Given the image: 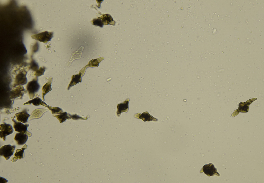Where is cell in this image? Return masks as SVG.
<instances>
[{
	"instance_id": "cell-15",
	"label": "cell",
	"mask_w": 264,
	"mask_h": 183,
	"mask_svg": "<svg viewBox=\"0 0 264 183\" xmlns=\"http://www.w3.org/2000/svg\"><path fill=\"white\" fill-rule=\"evenodd\" d=\"M52 79V77H50L49 78L47 82L42 87V98L43 99L44 101L45 100V96L52 90L51 86Z\"/></svg>"
},
{
	"instance_id": "cell-17",
	"label": "cell",
	"mask_w": 264,
	"mask_h": 183,
	"mask_svg": "<svg viewBox=\"0 0 264 183\" xmlns=\"http://www.w3.org/2000/svg\"><path fill=\"white\" fill-rule=\"evenodd\" d=\"M46 109H38L35 110L33 112L29 120L35 118H39L41 117L43 114L47 111Z\"/></svg>"
},
{
	"instance_id": "cell-25",
	"label": "cell",
	"mask_w": 264,
	"mask_h": 183,
	"mask_svg": "<svg viewBox=\"0 0 264 183\" xmlns=\"http://www.w3.org/2000/svg\"><path fill=\"white\" fill-rule=\"evenodd\" d=\"M45 70V68L44 67H41L36 71L35 74L37 76H39L43 75Z\"/></svg>"
},
{
	"instance_id": "cell-6",
	"label": "cell",
	"mask_w": 264,
	"mask_h": 183,
	"mask_svg": "<svg viewBox=\"0 0 264 183\" xmlns=\"http://www.w3.org/2000/svg\"><path fill=\"white\" fill-rule=\"evenodd\" d=\"M12 121L14 122L13 127L15 131L25 133L30 137L31 136L32 133L27 130V128L29 126V124H24L21 122L16 121L14 118L12 119Z\"/></svg>"
},
{
	"instance_id": "cell-3",
	"label": "cell",
	"mask_w": 264,
	"mask_h": 183,
	"mask_svg": "<svg viewBox=\"0 0 264 183\" xmlns=\"http://www.w3.org/2000/svg\"><path fill=\"white\" fill-rule=\"evenodd\" d=\"M15 147V145L10 144L3 146L0 149V156H3L6 160L9 159L13 155Z\"/></svg>"
},
{
	"instance_id": "cell-5",
	"label": "cell",
	"mask_w": 264,
	"mask_h": 183,
	"mask_svg": "<svg viewBox=\"0 0 264 183\" xmlns=\"http://www.w3.org/2000/svg\"><path fill=\"white\" fill-rule=\"evenodd\" d=\"M13 132V129L11 125L5 123L0 125V137L3 139L4 141L6 140L7 136L12 134Z\"/></svg>"
},
{
	"instance_id": "cell-21",
	"label": "cell",
	"mask_w": 264,
	"mask_h": 183,
	"mask_svg": "<svg viewBox=\"0 0 264 183\" xmlns=\"http://www.w3.org/2000/svg\"><path fill=\"white\" fill-rule=\"evenodd\" d=\"M44 102L40 98L36 97L24 104L23 105H29L32 104L35 106H39L42 105Z\"/></svg>"
},
{
	"instance_id": "cell-16",
	"label": "cell",
	"mask_w": 264,
	"mask_h": 183,
	"mask_svg": "<svg viewBox=\"0 0 264 183\" xmlns=\"http://www.w3.org/2000/svg\"><path fill=\"white\" fill-rule=\"evenodd\" d=\"M100 18L101 19L103 25H108L109 24L113 25H115V21L113 20L112 17L109 14H103L102 16L100 17Z\"/></svg>"
},
{
	"instance_id": "cell-10",
	"label": "cell",
	"mask_w": 264,
	"mask_h": 183,
	"mask_svg": "<svg viewBox=\"0 0 264 183\" xmlns=\"http://www.w3.org/2000/svg\"><path fill=\"white\" fill-rule=\"evenodd\" d=\"M134 117L136 118L141 119L144 122L157 120L156 119L151 115L147 111L143 112L142 114L138 113L135 114Z\"/></svg>"
},
{
	"instance_id": "cell-13",
	"label": "cell",
	"mask_w": 264,
	"mask_h": 183,
	"mask_svg": "<svg viewBox=\"0 0 264 183\" xmlns=\"http://www.w3.org/2000/svg\"><path fill=\"white\" fill-rule=\"evenodd\" d=\"M27 147V145L25 144L22 148L17 149L14 154V157L12 158V162H15L18 159L23 158L24 157V150L26 149Z\"/></svg>"
},
{
	"instance_id": "cell-1",
	"label": "cell",
	"mask_w": 264,
	"mask_h": 183,
	"mask_svg": "<svg viewBox=\"0 0 264 183\" xmlns=\"http://www.w3.org/2000/svg\"><path fill=\"white\" fill-rule=\"evenodd\" d=\"M37 80V77H36L32 80L29 82L27 85V90L30 99L33 98L35 93L37 92L40 88V85L38 83Z\"/></svg>"
},
{
	"instance_id": "cell-26",
	"label": "cell",
	"mask_w": 264,
	"mask_h": 183,
	"mask_svg": "<svg viewBox=\"0 0 264 183\" xmlns=\"http://www.w3.org/2000/svg\"><path fill=\"white\" fill-rule=\"evenodd\" d=\"M31 67L32 69L34 71H36L38 69V65L36 63H32Z\"/></svg>"
},
{
	"instance_id": "cell-11",
	"label": "cell",
	"mask_w": 264,
	"mask_h": 183,
	"mask_svg": "<svg viewBox=\"0 0 264 183\" xmlns=\"http://www.w3.org/2000/svg\"><path fill=\"white\" fill-rule=\"evenodd\" d=\"M84 48V47L82 46L77 51L72 53L70 59L67 65V66L69 67L71 64L75 60L79 59L81 58L82 56V52Z\"/></svg>"
},
{
	"instance_id": "cell-23",
	"label": "cell",
	"mask_w": 264,
	"mask_h": 183,
	"mask_svg": "<svg viewBox=\"0 0 264 183\" xmlns=\"http://www.w3.org/2000/svg\"><path fill=\"white\" fill-rule=\"evenodd\" d=\"M67 114V112H64L57 115H54V116L59 120L60 123H62L65 121L66 119L69 118Z\"/></svg>"
},
{
	"instance_id": "cell-20",
	"label": "cell",
	"mask_w": 264,
	"mask_h": 183,
	"mask_svg": "<svg viewBox=\"0 0 264 183\" xmlns=\"http://www.w3.org/2000/svg\"><path fill=\"white\" fill-rule=\"evenodd\" d=\"M104 59L103 57H100L95 59H93L90 61L89 63L85 66L84 68H87L88 67H97L101 61Z\"/></svg>"
},
{
	"instance_id": "cell-8",
	"label": "cell",
	"mask_w": 264,
	"mask_h": 183,
	"mask_svg": "<svg viewBox=\"0 0 264 183\" xmlns=\"http://www.w3.org/2000/svg\"><path fill=\"white\" fill-rule=\"evenodd\" d=\"M202 170V171L208 176H212L215 174L219 176L220 175L217 172L216 168L215 167L213 164L211 163L204 165Z\"/></svg>"
},
{
	"instance_id": "cell-14",
	"label": "cell",
	"mask_w": 264,
	"mask_h": 183,
	"mask_svg": "<svg viewBox=\"0 0 264 183\" xmlns=\"http://www.w3.org/2000/svg\"><path fill=\"white\" fill-rule=\"evenodd\" d=\"M17 119L19 121L24 123L27 122V120L30 116L26 110L18 113L15 114Z\"/></svg>"
},
{
	"instance_id": "cell-4",
	"label": "cell",
	"mask_w": 264,
	"mask_h": 183,
	"mask_svg": "<svg viewBox=\"0 0 264 183\" xmlns=\"http://www.w3.org/2000/svg\"><path fill=\"white\" fill-rule=\"evenodd\" d=\"M27 91L21 85L13 88L10 92L9 98L10 99L18 98H21Z\"/></svg>"
},
{
	"instance_id": "cell-18",
	"label": "cell",
	"mask_w": 264,
	"mask_h": 183,
	"mask_svg": "<svg viewBox=\"0 0 264 183\" xmlns=\"http://www.w3.org/2000/svg\"><path fill=\"white\" fill-rule=\"evenodd\" d=\"M249 100H248L246 102H242L239 104V107L237 110L242 113L248 112L249 110V105L253 102L251 101H249Z\"/></svg>"
},
{
	"instance_id": "cell-7",
	"label": "cell",
	"mask_w": 264,
	"mask_h": 183,
	"mask_svg": "<svg viewBox=\"0 0 264 183\" xmlns=\"http://www.w3.org/2000/svg\"><path fill=\"white\" fill-rule=\"evenodd\" d=\"M27 72L24 70L20 71L16 75L14 81V82L13 85V88L16 86L26 84L27 79L26 77Z\"/></svg>"
},
{
	"instance_id": "cell-19",
	"label": "cell",
	"mask_w": 264,
	"mask_h": 183,
	"mask_svg": "<svg viewBox=\"0 0 264 183\" xmlns=\"http://www.w3.org/2000/svg\"><path fill=\"white\" fill-rule=\"evenodd\" d=\"M81 74L80 73L79 74L73 75L72 77V80L68 87L69 90L70 87L74 85L79 82H81L82 81Z\"/></svg>"
},
{
	"instance_id": "cell-2",
	"label": "cell",
	"mask_w": 264,
	"mask_h": 183,
	"mask_svg": "<svg viewBox=\"0 0 264 183\" xmlns=\"http://www.w3.org/2000/svg\"><path fill=\"white\" fill-rule=\"evenodd\" d=\"M53 32L45 31L33 35L31 37L33 39L47 43L53 37Z\"/></svg>"
},
{
	"instance_id": "cell-24",
	"label": "cell",
	"mask_w": 264,
	"mask_h": 183,
	"mask_svg": "<svg viewBox=\"0 0 264 183\" xmlns=\"http://www.w3.org/2000/svg\"><path fill=\"white\" fill-rule=\"evenodd\" d=\"M92 23L94 25L96 26H98L101 27H103V25L100 17L93 19L92 21Z\"/></svg>"
},
{
	"instance_id": "cell-27",
	"label": "cell",
	"mask_w": 264,
	"mask_h": 183,
	"mask_svg": "<svg viewBox=\"0 0 264 183\" xmlns=\"http://www.w3.org/2000/svg\"><path fill=\"white\" fill-rule=\"evenodd\" d=\"M69 115L70 116V117H71L72 118H73V119H74V118L75 119H76L80 118L81 119V118H82V117H81L78 116L77 115H76H76Z\"/></svg>"
},
{
	"instance_id": "cell-9",
	"label": "cell",
	"mask_w": 264,
	"mask_h": 183,
	"mask_svg": "<svg viewBox=\"0 0 264 183\" xmlns=\"http://www.w3.org/2000/svg\"><path fill=\"white\" fill-rule=\"evenodd\" d=\"M130 100L129 98L127 99L122 103L118 104L117 105V115L119 116L122 113L127 112L129 109V103Z\"/></svg>"
},
{
	"instance_id": "cell-22",
	"label": "cell",
	"mask_w": 264,
	"mask_h": 183,
	"mask_svg": "<svg viewBox=\"0 0 264 183\" xmlns=\"http://www.w3.org/2000/svg\"><path fill=\"white\" fill-rule=\"evenodd\" d=\"M47 107L52 112V114H61L63 112L62 111L60 108L55 107H53L47 105L44 102L42 105Z\"/></svg>"
},
{
	"instance_id": "cell-12",
	"label": "cell",
	"mask_w": 264,
	"mask_h": 183,
	"mask_svg": "<svg viewBox=\"0 0 264 183\" xmlns=\"http://www.w3.org/2000/svg\"><path fill=\"white\" fill-rule=\"evenodd\" d=\"M28 139L26 134L21 133H17L15 134L14 139L19 145H23L26 142Z\"/></svg>"
}]
</instances>
